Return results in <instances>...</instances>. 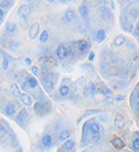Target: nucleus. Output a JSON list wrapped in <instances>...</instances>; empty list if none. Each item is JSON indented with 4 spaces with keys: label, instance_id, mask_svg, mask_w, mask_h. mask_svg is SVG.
Instances as JSON below:
<instances>
[{
    "label": "nucleus",
    "instance_id": "obj_1",
    "mask_svg": "<svg viewBox=\"0 0 139 152\" xmlns=\"http://www.w3.org/2000/svg\"><path fill=\"white\" fill-rule=\"evenodd\" d=\"M50 110H51V107H50V104L49 102H43V101H38V102L34 104V112L37 116L39 117H43V116H46L50 113Z\"/></svg>",
    "mask_w": 139,
    "mask_h": 152
},
{
    "label": "nucleus",
    "instance_id": "obj_2",
    "mask_svg": "<svg viewBox=\"0 0 139 152\" xmlns=\"http://www.w3.org/2000/svg\"><path fill=\"white\" fill-rule=\"evenodd\" d=\"M16 123L17 124H20L22 128H26V126L28 125V121H29V116H28V112H27V110H21L20 112H18V115H17V117H16Z\"/></svg>",
    "mask_w": 139,
    "mask_h": 152
},
{
    "label": "nucleus",
    "instance_id": "obj_3",
    "mask_svg": "<svg viewBox=\"0 0 139 152\" xmlns=\"http://www.w3.org/2000/svg\"><path fill=\"white\" fill-rule=\"evenodd\" d=\"M90 122L92 121H87L84 124H83V128H82V141H81V145L82 147H87L89 141H88V135H90V132H89V125H90Z\"/></svg>",
    "mask_w": 139,
    "mask_h": 152
},
{
    "label": "nucleus",
    "instance_id": "obj_4",
    "mask_svg": "<svg viewBox=\"0 0 139 152\" xmlns=\"http://www.w3.org/2000/svg\"><path fill=\"white\" fill-rule=\"evenodd\" d=\"M68 55H70V50L67 49V46H66L65 44H62V45H60V46L57 48V50H56V56H57V58H59L60 61L66 60V58L68 57Z\"/></svg>",
    "mask_w": 139,
    "mask_h": 152
},
{
    "label": "nucleus",
    "instance_id": "obj_5",
    "mask_svg": "<svg viewBox=\"0 0 139 152\" xmlns=\"http://www.w3.org/2000/svg\"><path fill=\"white\" fill-rule=\"evenodd\" d=\"M31 14H32V10H31V7H29L28 5H26V4L21 5V6L18 7V10H17V15H18L21 18H23V20H27V18L31 16Z\"/></svg>",
    "mask_w": 139,
    "mask_h": 152
},
{
    "label": "nucleus",
    "instance_id": "obj_6",
    "mask_svg": "<svg viewBox=\"0 0 139 152\" xmlns=\"http://www.w3.org/2000/svg\"><path fill=\"white\" fill-rule=\"evenodd\" d=\"M100 16H101V18L105 21V22H109L113 18V15H112V11L107 7H101L100 9Z\"/></svg>",
    "mask_w": 139,
    "mask_h": 152
},
{
    "label": "nucleus",
    "instance_id": "obj_7",
    "mask_svg": "<svg viewBox=\"0 0 139 152\" xmlns=\"http://www.w3.org/2000/svg\"><path fill=\"white\" fill-rule=\"evenodd\" d=\"M20 100H21V102L24 106H32L33 105V97L29 94H27V93H21Z\"/></svg>",
    "mask_w": 139,
    "mask_h": 152
},
{
    "label": "nucleus",
    "instance_id": "obj_8",
    "mask_svg": "<svg viewBox=\"0 0 139 152\" xmlns=\"http://www.w3.org/2000/svg\"><path fill=\"white\" fill-rule=\"evenodd\" d=\"M89 132H90V136L98 135V134L101 133V126H100V124L98 122L92 121L90 122V125H89Z\"/></svg>",
    "mask_w": 139,
    "mask_h": 152
},
{
    "label": "nucleus",
    "instance_id": "obj_9",
    "mask_svg": "<svg viewBox=\"0 0 139 152\" xmlns=\"http://www.w3.org/2000/svg\"><path fill=\"white\" fill-rule=\"evenodd\" d=\"M38 34H39V23H33L32 26L29 27V32H28V35H29V38L33 40V39H35V38L38 37Z\"/></svg>",
    "mask_w": 139,
    "mask_h": 152
},
{
    "label": "nucleus",
    "instance_id": "obj_10",
    "mask_svg": "<svg viewBox=\"0 0 139 152\" xmlns=\"http://www.w3.org/2000/svg\"><path fill=\"white\" fill-rule=\"evenodd\" d=\"M4 113L7 116V117H11V116H14L15 113H16V105L14 102H9L5 108H4Z\"/></svg>",
    "mask_w": 139,
    "mask_h": 152
},
{
    "label": "nucleus",
    "instance_id": "obj_11",
    "mask_svg": "<svg viewBox=\"0 0 139 152\" xmlns=\"http://www.w3.org/2000/svg\"><path fill=\"white\" fill-rule=\"evenodd\" d=\"M111 144H112V146L115 147L116 150H122V148H124V146H126V142L123 141V139H121V137H113L112 140H111Z\"/></svg>",
    "mask_w": 139,
    "mask_h": 152
},
{
    "label": "nucleus",
    "instance_id": "obj_12",
    "mask_svg": "<svg viewBox=\"0 0 139 152\" xmlns=\"http://www.w3.org/2000/svg\"><path fill=\"white\" fill-rule=\"evenodd\" d=\"M77 49H78V51L79 53H85V51H88V50L90 49V44L88 43L87 40H79V42H77Z\"/></svg>",
    "mask_w": 139,
    "mask_h": 152
},
{
    "label": "nucleus",
    "instance_id": "obj_13",
    "mask_svg": "<svg viewBox=\"0 0 139 152\" xmlns=\"http://www.w3.org/2000/svg\"><path fill=\"white\" fill-rule=\"evenodd\" d=\"M74 147H76V142H74V140H67V141H65L64 144H62V151L64 152H72L73 150H74Z\"/></svg>",
    "mask_w": 139,
    "mask_h": 152
},
{
    "label": "nucleus",
    "instance_id": "obj_14",
    "mask_svg": "<svg viewBox=\"0 0 139 152\" xmlns=\"http://www.w3.org/2000/svg\"><path fill=\"white\" fill-rule=\"evenodd\" d=\"M40 142L44 147H50L53 145V136L50 135V134H44L40 139Z\"/></svg>",
    "mask_w": 139,
    "mask_h": 152
},
{
    "label": "nucleus",
    "instance_id": "obj_15",
    "mask_svg": "<svg viewBox=\"0 0 139 152\" xmlns=\"http://www.w3.org/2000/svg\"><path fill=\"white\" fill-rule=\"evenodd\" d=\"M76 20V12L72 10V9H68L66 12H65V15H64V21L66 23H70L72 21Z\"/></svg>",
    "mask_w": 139,
    "mask_h": 152
},
{
    "label": "nucleus",
    "instance_id": "obj_16",
    "mask_svg": "<svg viewBox=\"0 0 139 152\" xmlns=\"http://www.w3.org/2000/svg\"><path fill=\"white\" fill-rule=\"evenodd\" d=\"M42 83H43L44 89H45L48 93H53V90H54V83H53V80H51V79H49V78H44V79L42 80Z\"/></svg>",
    "mask_w": 139,
    "mask_h": 152
},
{
    "label": "nucleus",
    "instance_id": "obj_17",
    "mask_svg": "<svg viewBox=\"0 0 139 152\" xmlns=\"http://www.w3.org/2000/svg\"><path fill=\"white\" fill-rule=\"evenodd\" d=\"M26 83H27L28 88H31V89H37L38 88V80H37L35 77H33V75H27Z\"/></svg>",
    "mask_w": 139,
    "mask_h": 152
},
{
    "label": "nucleus",
    "instance_id": "obj_18",
    "mask_svg": "<svg viewBox=\"0 0 139 152\" xmlns=\"http://www.w3.org/2000/svg\"><path fill=\"white\" fill-rule=\"evenodd\" d=\"M113 124H115V126H116V128H118V129L123 128V125H124V117L121 116V115H117L115 117V119H113Z\"/></svg>",
    "mask_w": 139,
    "mask_h": 152
},
{
    "label": "nucleus",
    "instance_id": "obj_19",
    "mask_svg": "<svg viewBox=\"0 0 139 152\" xmlns=\"http://www.w3.org/2000/svg\"><path fill=\"white\" fill-rule=\"evenodd\" d=\"M70 137H71V132L70 130H67V129H62L61 130V133H60V135H59V139L61 141H67V140H70Z\"/></svg>",
    "mask_w": 139,
    "mask_h": 152
},
{
    "label": "nucleus",
    "instance_id": "obj_20",
    "mask_svg": "<svg viewBox=\"0 0 139 152\" xmlns=\"http://www.w3.org/2000/svg\"><path fill=\"white\" fill-rule=\"evenodd\" d=\"M124 42H126V38L123 37V35H117L115 39H113V46H116V48H120V46H122L123 44H124Z\"/></svg>",
    "mask_w": 139,
    "mask_h": 152
},
{
    "label": "nucleus",
    "instance_id": "obj_21",
    "mask_svg": "<svg viewBox=\"0 0 139 152\" xmlns=\"http://www.w3.org/2000/svg\"><path fill=\"white\" fill-rule=\"evenodd\" d=\"M78 12H79V15H81V17H87L88 15H89V7H88L85 4H83V5H81L79 7H78Z\"/></svg>",
    "mask_w": 139,
    "mask_h": 152
},
{
    "label": "nucleus",
    "instance_id": "obj_22",
    "mask_svg": "<svg viewBox=\"0 0 139 152\" xmlns=\"http://www.w3.org/2000/svg\"><path fill=\"white\" fill-rule=\"evenodd\" d=\"M16 28H17V26H16V23L15 22H12V21H9V22H6V26H5V29H6V32L7 33H14V32H16Z\"/></svg>",
    "mask_w": 139,
    "mask_h": 152
},
{
    "label": "nucleus",
    "instance_id": "obj_23",
    "mask_svg": "<svg viewBox=\"0 0 139 152\" xmlns=\"http://www.w3.org/2000/svg\"><path fill=\"white\" fill-rule=\"evenodd\" d=\"M95 38H96V42H98V43L104 42V40L106 39V32H105L104 29H99V31L96 32Z\"/></svg>",
    "mask_w": 139,
    "mask_h": 152
},
{
    "label": "nucleus",
    "instance_id": "obj_24",
    "mask_svg": "<svg viewBox=\"0 0 139 152\" xmlns=\"http://www.w3.org/2000/svg\"><path fill=\"white\" fill-rule=\"evenodd\" d=\"M10 90H11V94L14 95L15 97H20L21 91H20V88H18V85H17L16 83H12V84H11V86H10Z\"/></svg>",
    "mask_w": 139,
    "mask_h": 152
},
{
    "label": "nucleus",
    "instance_id": "obj_25",
    "mask_svg": "<svg viewBox=\"0 0 139 152\" xmlns=\"http://www.w3.org/2000/svg\"><path fill=\"white\" fill-rule=\"evenodd\" d=\"M70 88L67 86V85H65V84H62L61 86H60V89H59V94L61 95V96H67L68 94H70Z\"/></svg>",
    "mask_w": 139,
    "mask_h": 152
},
{
    "label": "nucleus",
    "instance_id": "obj_26",
    "mask_svg": "<svg viewBox=\"0 0 139 152\" xmlns=\"http://www.w3.org/2000/svg\"><path fill=\"white\" fill-rule=\"evenodd\" d=\"M12 5H14V1H7V0H4V1H0V9L1 10H7L10 9Z\"/></svg>",
    "mask_w": 139,
    "mask_h": 152
},
{
    "label": "nucleus",
    "instance_id": "obj_27",
    "mask_svg": "<svg viewBox=\"0 0 139 152\" xmlns=\"http://www.w3.org/2000/svg\"><path fill=\"white\" fill-rule=\"evenodd\" d=\"M88 89L90 90L92 96H94V95L98 93V88H96V84H95L94 82H89V83H88Z\"/></svg>",
    "mask_w": 139,
    "mask_h": 152
},
{
    "label": "nucleus",
    "instance_id": "obj_28",
    "mask_svg": "<svg viewBox=\"0 0 139 152\" xmlns=\"http://www.w3.org/2000/svg\"><path fill=\"white\" fill-rule=\"evenodd\" d=\"M132 150L133 151H139V135L133 139V141H132Z\"/></svg>",
    "mask_w": 139,
    "mask_h": 152
},
{
    "label": "nucleus",
    "instance_id": "obj_29",
    "mask_svg": "<svg viewBox=\"0 0 139 152\" xmlns=\"http://www.w3.org/2000/svg\"><path fill=\"white\" fill-rule=\"evenodd\" d=\"M48 39H49V33L46 31H43L42 34H40V43L42 44H45L48 42Z\"/></svg>",
    "mask_w": 139,
    "mask_h": 152
},
{
    "label": "nucleus",
    "instance_id": "obj_30",
    "mask_svg": "<svg viewBox=\"0 0 139 152\" xmlns=\"http://www.w3.org/2000/svg\"><path fill=\"white\" fill-rule=\"evenodd\" d=\"M100 91H101L104 95H106V96L111 95V93H112V90H110L109 88H106V86H105V85H103V84H101V88H100Z\"/></svg>",
    "mask_w": 139,
    "mask_h": 152
},
{
    "label": "nucleus",
    "instance_id": "obj_31",
    "mask_svg": "<svg viewBox=\"0 0 139 152\" xmlns=\"http://www.w3.org/2000/svg\"><path fill=\"white\" fill-rule=\"evenodd\" d=\"M83 96H84L85 99L92 97V93H90V90H89V89H88V86H85V88H84V90H83Z\"/></svg>",
    "mask_w": 139,
    "mask_h": 152
},
{
    "label": "nucleus",
    "instance_id": "obj_32",
    "mask_svg": "<svg viewBox=\"0 0 139 152\" xmlns=\"http://www.w3.org/2000/svg\"><path fill=\"white\" fill-rule=\"evenodd\" d=\"M7 68H9V58L5 56V57L3 58V69L6 71Z\"/></svg>",
    "mask_w": 139,
    "mask_h": 152
},
{
    "label": "nucleus",
    "instance_id": "obj_33",
    "mask_svg": "<svg viewBox=\"0 0 139 152\" xmlns=\"http://www.w3.org/2000/svg\"><path fill=\"white\" fill-rule=\"evenodd\" d=\"M99 112H100V110H92V111H87V112L84 113V116H83V117H85V116H89V115H93V113H99ZM83 117H81L78 121H81Z\"/></svg>",
    "mask_w": 139,
    "mask_h": 152
},
{
    "label": "nucleus",
    "instance_id": "obj_34",
    "mask_svg": "<svg viewBox=\"0 0 139 152\" xmlns=\"http://www.w3.org/2000/svg\"><path fill=\"white\" fill-rule=\"evenodd\" d=\"M133 34L135 38H138L139 39V22L135 24V27H134V31H133Z\"/></svg>",
    "mask_w": 139,
    "mask_h": 152
},
{
    "label": "nucleus",
    "instance_id": "obj_35",
    "mask_svg": "<svg viewBox=\"0 0 139 152\" xmlns=\"http://www.w3.org/2000/svg\"><path fill=\"white\" fill-rule=\"evenodd\" d=\"M31 71H32V73H33V75H38V74H39V68H38L37 66H32V68H31Z\"/></svg>",
    "mask_w": 139,
    "mask_h": 152
},
{
    "label": "nucleus",
    "instance_id": "obj_36",
    "mask_svg": "<svg viewBox=\"0 0 139 152\" xmlns=\"http://www.w3.org/2000/svg\"><path fill=\"white\" fill-rule=\"evenodd\" d=\"M107 117H109V116L105 113V115H101V116H100L99 121H100V122H106V121H107Z\"/></svg>",
    "mask_w": 139,
    "mask_h": 152
},
{
    "label": "nucleus",
    "instance_id": "obj_37",
    "mask_svg": "<svg viewBox=\"0 0 139 152\" xmlns=\"http://www.w3.org/2000/svg\"><path fill=\"white\" fill-rule=\"evenodd\" d=\"M4 17H5V11L0 9V22H1V21L4 20Z\"/></svg>",
    "mask_w": 139,
    "mask_h": 152
},
{
    "label": "nucleus",
    "instance_id": "obj_38",
    "mask_svg": "<svg viewBox=\"0 0 139 152\" xmlns=\"http://www.w3.org/2000/svg\"><path fill=\"white\" fill-rule=\"evenodd\" d=\"M124 99V96L123 95H117L116 97H115V101H117V102H120V101H122Z\"/></svg>",
    "mask_w": 139,
    "mask_h": 152
},
{
    "label": "nucleus",
    "instance_id": "obj_39",
    "mask_svg": "<svg viewBox=\"0 0 139 152\" xmlns=\"http://www.w3.org/2000/svg\"><path fill=\"white\" fill-rule=\"evenodd\" d=\"M95 58V54L94 53H90L89 55H88V60H89V61H93Z\"/></svg>",
    "mask_w": 139,
    "mask_h": 152
},
{
    "label": "nucleus",
    "instance_id": "obj_40",
    "mask_svg": "<svg viewBox=\"0 0 139 152\" xmlns=\"http://www.w3.org/2000/svg\"><path fill=\"white\" fill-rule=\"evenodd\" d=\"M24 62H26L27 66H32V60L31 58H26V60H24Z\"/></svg>",
    "mask_w": 139,
    "mask_h": 152
},
{
    "label": "nucleus",
    "instance_id": "obj_41",
    "mask_svg": "<svg viewBox=\"0 0 139 152\" xmlns=\"http://www.w3.org/2000/svg\"><path fill=\"white\" fill-rule=\"evenodd\" d=\"M135 99H137V101L139 102V90H138V91H135Z\"/></svg>",
    "mask_w": 139,
    "mask_h": 152
},
{
    "label": "nucleus",
    "instance_id": "obj_42",
    "mask_svg": "<svg viewBox=\"0 0 139 152\" xmlns=\"http://www.w3.org/2000/svg\"><path fill=\"white\" fill-rule=\"evenodd\" d=\"M0 93H1V88H0Z\"/></svg>",
    "mask_w": 139,
    "mask_h": 152
}]
</instances>
